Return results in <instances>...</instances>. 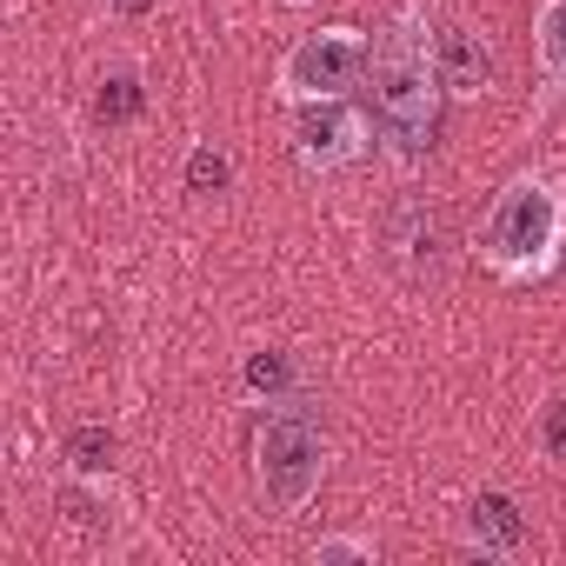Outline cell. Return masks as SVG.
Segmentation results:
<instances>
[{
  "label": "cell",
  "mask_w": 566,
  "mask_h": 566,
  "mask_svg": "<svg viewBox=\"0 0 566 566\" xmlns=\"http://www.w3.org/2000/svg\"><path fill=\"white\" fill-rule=\"evenodd\" d=\"M367 67H374V120H380V134L407 160L427 154L433 127H440V94H447L427 41L413 28H394V34H380V48L367 54Z\"/></svg>",
  "instance_id": "cell-1"
},
{
  "label": "cell",
  "mask_w": 566,
  "mask_h": 566,
  "mask_svg": "<svg viewBox=\"0 0 566 566\" xmlns=\"http://www.w3.org/2000/svg\"><path fill=\"white\" fill-rule=\"evenodd\" d=\"M253 460H260V493L280 506V513H301L321 486V467H327V447H321V427L307 413H273L253 440Z\"/></svg>",
  "instance_id": "cell-2"
},
{
  "label": "cell",
  "mask_w": 566,
  "mask_h": 566,
  "mask_svg": "<svg viewBox=\"0 0 566 566\" xmlns=\"http://www.w3.org/2000/svg\"><path fill=\"white\" fill-rule=\"evenodd\" d=\"M559 240V200L539 180H513L486 213V260L500 266H539Z\"/></svg>",
  "instance_id": "cell-3"
},
{
  "label": "cell",
  "mask_w": 566,
  "mask_h": 566,
  "mask_svg": "<svg viewBox=\"0 0 566 566\" xmlns=\"http://www.w3.org/2000/svg\"><path fill=\"white\" fill-rule=\"evenodd\" d=\"M380 247H387V260H394V273H400V280L427 287V280H440V273H447L453 227H447V213H440L433 200H400V207L387 213V227H380Z\"/></svg>",
  "instance_id": "cell-4"
},
{
  "label": "cell",
  "mask_w": 566,
  "mask_h": 566,
  "mask_svg": "<svg viewBox=\"0 0 566 566\" xmlns=\"http://www.w3.org/2000/svg\"><path fill=\"white\" fill-rule=\"evenodd\" d=\"M367 74V48L354 28H327V34H307L287 67H280V81H287V94H307V101H327V94H347L354 81Z\"/></svg>",
  "instance_id": "cell-5"
},
{
  "label": "cell",
  "mask_w": 566,
  "mask_h": 566,
  "mask_svg": "<svg viewBox=\"0 0 566 566\" xmlns=\"http://www.w3.org/2000/svg\"><path fill=\"white\" fill-rule=\"evenodd\" d=\"M294 140H301V160H314V167H340V160H354V154H360V140H367V120L327 94L321 107H307V114H301Z\"/></svg>",
  "instance_id": "cell-6"
},
{
  "label": "cell",
  "mask_w": 566,
  "mask_h": 566,
  "mask_svg": "<svg viewBox=\"0 0 566 566\" xmlns=\"http://www.w3.org/2000/svg\"><path fill=\"white\" fill-rule=\"evenodd\" d=\"M433 67H440V87L447 94H486L493 87V48L467 28H447L433 41Z\"/></svg>",
  "instance_id": "cell-7"
},
{
  "label": "cell",
  "mask_w": 566,
  "mask_h": 566,
  "mask_svg": "<svg viewBox=\"0 0 566 566\" xmlns=\"http://www.w3.org/2000/svg\"><path fill=\"white\" fill-rule=\"evenodd\" d=\"M467 539H473L480 553H520V546H526V520H520V506H513L506 493H480V500L467 506Z\"/></svg>",
  "instance_id": "cell-8"
},
{
  "label": "cell",
  "mask_w": 566,
  "mask_h": 566,
  "mask_svg": "<svg viewBox=\"0 0 566 566\" xmlns=\"http://www.w3.org/2000/svg\"><path fill=\"white\" fill-rule=\"evenodd\" d=\"M539 61L566 87V0H546V8H539Z\"/></svg>",
  "instance_id": "cell-9"
},
{
  "label": "cell",
  "mask_w": 566,
  "mask_h": 566,
  "mask_svg": "<svg viewBox=\"0 0 566 566\" xmlns=\"http://www.w3.org/2000/svg\"><path fill=\"white\" fill-rule=\"evenodd\" d=\"M67 460H74L81 473H101V467L114 460V433H101V427H81V433L67 440Z\"/></svg>",
  "instance_id": "cell-10"
},
{
  "label": "cell",
  "mask_w": 566,
  "mask_h": 566,
  "mask_svg": "<svg viewBox=\"0 0 566 566\" xmlns=\"http://www.w3.org/2000/svg\"><path fill=\"white\" fill-rule=\"evenodd\" d=\"M134 114H140V81L134 74H114L101 87V120H134Z\"/></svg>",
  "instance_id": "cell-11"
},
{
  "label": "cell",
  "mask_w": 566,
  "mask_h": 566,
  "mask_svg": "<svg viewBox=\"0 0 566 566\" xmlns=\"http://www.w3.org/2000/svg\"><path fill=\"white\" fill-rule=\"evenodd\" d=\"M187 187H193V193H220V187H227V160L200 147V154L187 160Z\"/></svg>",
  "instance_id": "cell-12"
},
{
  "label": "cell",
  "mask_w": 566,
  "mask_h": 566,
  "mask_svg": "<svg viewBox=\"0 0 566 566\" xmlns=\"http://www.w3.org/2000/svg\"><path fill=\"white\" fill-rule=\"evenodd\" d=\"M247 380H253L260 394H280V387H287V360H280V354H253V360H247Z\"/></svg>",
  "instance_id": "cell-13"
},
{
  "label": "cell",
  "mask_w": 566,
  "mask_h": 566,
  "mask_svg": "<svg viewBox=\"0 0 566 566\" xmlns=\"http://www.w3.org/2000/svg\"><path fill=\"white\" fill-rule=\"evenodd\" d=\"M314 559H367V546H360V539H327Z\"/></svg>",
  "instance_id": "cell-14"
},
{
  "label": "cell",
  "mask_w": 566,
  "mask_h": 566,
  "mask_svg": "<svg viewBox=\"0 0 566 566\" xmlns=\"http://www.w3.org/2000/svg\"><path fill=\"white\" fill-rule=\"evenodd\" d=\"M546 440H553V453H566V407H553V420H546Z\"/></svg>",
  "instance_id": "cell-15"
},
{
  "label": "cell",
  "mask_w": 566,
  "mask_h": 566,
  "mask_svg": "<svg viewBox=\"0 0 566 566\" xmlns=\"http://www.w3.org/2000/svg\"><path fill=\"white\" fill-rule=\"evenodd\" d=\"M154 8V0H120V14H147Z\"/></svg>",
  "instance_id": "cell-16"
}]
</instances>
